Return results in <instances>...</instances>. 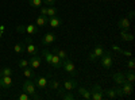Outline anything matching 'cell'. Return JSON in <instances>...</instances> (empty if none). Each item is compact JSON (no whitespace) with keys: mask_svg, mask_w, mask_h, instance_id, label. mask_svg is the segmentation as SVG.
I'll return each mask as SVG.
<instances>
[{"mask_svg":"<svg viewBox=\"0 0 135 100\" xmlns=\"http://www.w3.org/2000/svg\"><path fill=\"white\" fill-rule=\"evenodd\" d=\"M96 60H97V57L93 54V51H91V53H89V55H88V61L93 62V61H96Z\"/></svg>","mask_w":135,"mask_h":100,"instance_id":"cell-38","label":"cell"},{"mask_svg":"<svg viewBox=\"0 0 135 100\" xmlns=\"http://www.w3.org/2000/svg\"><path fill=\"white\" fill-rule=\"evenodd\" d=\"M16 31L20 32V34H26V26H25V25H19V26H16Z\"/></svg>","mask_w":135,"mask_h":100,"instance_id":"cell-34","label":"cell"},{"mask_svg":"<svg viewBox=\"0 0 135 100\" xmlns=\"http://www.w3.org/2000/svg\"><path fill=\"white\" fill-rule=\"evenodd\" d=\"M77 88V81L76 80H73V79H69V80H65V83H64V89L65 91H73V89H76Z\"/></svg>","mask_w":135,"mask_h":100,"instance_id":"cell-9","label":"cell"},{"mask_svg":"<svg viewBox=\"0 0 135 100\" xmlns=\"http://www.w3.org/2000/svg\"><path fill=\"white\" fill-rule=\"evenodd\" d=\"M134 68H135V61L131 58V60H128V61H127V69L134 70Z\"/></svg>","mask_w":135,"mask_h":100,"instance_id":"cell-36","label":"cell"},{"mask_svg":"<svg viewBox=\"0 0 135 100\" xmlns=\"http://www.w3.org/2000/svg\"><path fill=\"white\" fill-rule=\"evenodd\" d=\"M123 55H126V57H131V51L130 50H126V49H122V51H120Z\"/></svg>","mask_w":135,"mask_h":100,"instance_id":"cell-39","label":"cell"},{"mask_svg":"<svg viewBox=\"0 0 135 100\" xmlns=\"http://www.w3.org/2000/svg\"><path fill=\"white\" fill-rule=\"evenodd\" d=\"M23 74H25V77H27V79H35V74H34L32 69H30V66L23 68Z\"/></svg>","mask_w":135,"mask_h":100,"instance_id":"cell-22","label":"cell"},{"mask_svg":"<svg viewBox=\"0 0 135 100\" xmlns=\"http://www.w3.org/2000/svg\"><path fill=\"white\" fill-rule=\"evenodd\" d=\"M47 83H49V91H55L60 87L57 80H47Z\"/></svg>","mask_w":135,"mask_h":100,"instance_id":"cell-27","label":"cell"},{"mask_svg":"<svg viewBox=\"0 0 135 100\" xmlns=\"http://www.w3.org/2000/svg\"><path fill=\"white\" fill-rule=\"evenodd\" d=\"M0 72H2V76H12V73H14V70L11 68H3Z\"/></svg>","mask_w":135,"mask_h":100,"instance_id":"cell-32","label":"cell"},{"mask_svg":"<svg viewBox=\"0 0 135 100\" xmlns=\"http://www.w3.org/2000/svg\"><path fill=\"white\" fill-rule=\"evenodd\" d=\"M14 51H15L16 54L25 53V51H26V45H25L23 42H19V43H16V45L14 46Z\"/></svg>","mask_w":135,"mask_h":100,"instance_id":"cell-19","label":"cell"},{"mask_svg":"<svg viewBox=\"0 0 135 100\" xmlns=\"http://www.w3.org/2000/svg\"><path fill=\"white\" fill-rule=\"evenodd\" d=\"M18 99H19V100H30V99H31V96L23 91V93H20V95L18 96Z\"/></svg>","mask_w":135,"mask_h":100,"instance_id":"cell-33","label":"cell"},{"mask_svg":"<svg viewBox=\"0 0 135 100\" xmlns=\"http://www.w3.org/2000/svg\"><path fill=\"white\" fill-rule=\"evenodd\" d=\"M0 79H2V72H0Z\"/></svg>","mask_w":135,"mask_h":100,"instance_id":"cell-47","label":"cell"},{"mask_svg":"<svg viewBox=\"0 0 135 100\" xmlns=\"http://www.w3.org/2000/svg\"><path fill=\"white\" fill-rule=\"evenodd\" d=\"M61 96H62L64 100H74V95L70 93V91H65Z\"/></svg>","mask_w":135,"mask_h":100,"instance_id":"cell-30","label":"cell"},{"mask_svg":"<svg viewBox=\"0 0 135 100\" xmlns=\"http://www.w3.org/2000/svg\"><path fill=\"white\" fill-rule=\"evenodd\" d=\"M0 39H2V31H0Z\"/></svg>","mask_w":135,"mask_h":100,"instance_id":"cell-46","label":"cell"},{"mask_svg":"<svg viewBox=\"0 0 135 100\" xmlns=\"http://www.w3.org/2000/svg\"><path fill=\"white\" fill-rule=\"evenodd\" d=\"M120 38L122 41H126V42H131L134 39V35L127 32V30H120Z\"/></svg>","mask_w":135,"mask_h":100,"instance_id":"cell-15","label":"cell"},{"mask_svg":"<svg viewBox=\"0 0 135 100\" xmlns=\"http://www.w3.org/2000/svg\"><path fill=\"white\" fill-rule=\"evenodd\" d=\"M57 12H58V11H57V8H55V7H53V6H49L47 7V16L49 18L55 16V15H57Z\"/></svg>","mask_w":135,"mask_h":100,"instance_id":"cell-29","label":"cell"},{"mask_svg":"<svg viewBox=\"0 0 135 100\" xmlns=\"http://www.w3.org/2000/svg\"><path fill=\"white\" fill-rule=\"evenodd\" d=\"M28 2V4L31 6V7H34V8H39L42 4H43V0H27Z\"/></svg>","mask_w":135,"mask_h":100,"instance_id":"cell-28","label":"cell"},{"mask_svg":"<svg viewBox=\"0 0 135 100\" xmlns=\"http://www.w3.org/2000/svg\"><path fill=\"white\" fill-rule=\"evenodd\" d=\"M115 92H116L118 97H123V96H124V93H123V91H122V87H115Z\"/></svg>","mask_w":135,"mask_h":100,"instance_id":"cell-35","label":"cell"},{"mask_svg":"<svg viewBox=\"0 0 135 100\" xmlns=\"http://www.w3.org/2000/svg\"><path fill=\"white\" fill-rule=\"evenodd\" d=\"M50 65H51V66H54V68H57V69H60V68H62V60L58 57L57 54H54V53H53Z\"/></svg>","mask_w":135,"mask_h":100,"instance_id":"cell-11","label":"cell"},{"mask_svg":"<svg viewBox=\"0 0 135 100\" xmlns=\"http://www.w3.org/2000/svg\"><path fill=\"white\" fill-rule=\"evenodd\" d=\"M41 15H46L47 16V6H41Z\"/></svg>","mask_w":135,"mask_h":100,"instance_id":"cell-37","label":"cell"},{"mask_svg":"<svg viewBox=\"0 0 135 100\" xmlns=\"http://www.w3.org/2000/svg\"><path fill=\"white\" fill-rule=\"evenodd\" d=\"M18 66H19V69H23V68H26V66H28V61L22 58V60L18 61Z\"/></svg>","mask_w":135,"mask_h":100,"instance_id":"cell-31","label":"cell"},{"mask_svg":"<svg viewBox=\"0 0 135 100\" xmlns=\"http://www.w3.org/2000/svg\"><path fill=\"white\" fill-rule=\"evenodd\" d=\"M91 99L93 100H103L104 99V92L101 89V87L99 84H95L91 89Z\"/></svg>","mask_w":135,"mask_h":100,"instance_id":"cell-3","label":"cell"},{"mask_svg":"<svg viewBox=\"0 0 135 100\" xmlns=\"http://www.w3.org/2000/svg\"><path fill=\"white\" fill-rule=\"evenodd\" d=\"M31 99H34V100H39V99H41V96H39L38 93H35V95H32V96H31Z\"/></svg>","mask_w":135,"mask_h":100,"instance_id":"cell-43","label":"cell"},{"mask_svg":"<svg viewBox=\"0 0 135 100\" xmlns=\"http://www.w3.org/2000/svg\"><path fill=\"white\" fill-rule=\"evenodd\" d=\"M34 42V39L32 38H30V37H26V43H32Z\"/></svg>","mask_w":135,"mask_h":100,"instance_id":"cell-44","label":"cell"},{"mask_svg":"<svg viewBox=\"0 0 135 100\" xmlns=\"http://www.w3.org/2000/svg\"><path fill=\"white\" fill-rule=\"evenodd\" d=\"M112 79H114V81H115L118 85H122L123 83L126 81L124 73H120V72H118V73H114V74H112Z\"/></svg>","mask_w":135,"mask_h":100,"instance_id":"cell-13","label":"cell"},{"mask_svg":"<svg viewBox=\"0 0 135 100\" xmlns=\"http://www.w3.org/2000/svg\"><path fill=\"white\" fill-rule=\"evenodd\" d=\"M124 77H126V81H128V83H132V84H134V81H135V74H134V70L128 69V72H126V73H124Z\"/></svg>","mask_w":135,"mask_h":100,"instance_id":"cell-23","label":"cell"},{"mask_svg":"<svg viewBox=\"0 0 135 100\" xmlns=\"http://www.w3.org/2000/svg\"><path fill=\"white\" fill-rule=\"evenodd\" d=\"M55 39H57V37H55L54 32H47V34H45V37L42 38V45L45 47H47L53 42H55Z\"/></svg>","mask_w":135,"mask_h":100,"instance_id":"cell-5","label":"cell"},{"mask_svg":"<svg viewBox=\"0 0 135 100\" xmlns=\"http://www.w3.org/2000/svg\"><path fill=\"white\" fill-rule=\"evenodd\" d=\"M47 20H49V16H46V15H39V16L37 18V26H41V27L46 26V25H47Z\"/></svg>","mask_w":135,"mask_h":100,"instance_id":"cell-17","label":"cell"},{"mask_svg":"<svg viewBox=\"0 0 135 100\" xmlns=\"http://www.w3.org/2000/svg\"><path fill=\"white\" fill-rule=\"evenodd\" d=\"M47 23L53 27V28H57V27H60L61 26V23H62V20L55 15V16H51V18H49V20H47Z\"/></svg>","mask_w":135,"mask_h":100,"instance_id":"cell-12","label":"cell"},{"mask_svg":"<svg viewBox=\"0 0 135 100\" xmlns=\"http://www.w3.org/2000/svg\"><path fill=\"white\" fill-rule=\"evenodd\" d=\"M28 66L31 69H38L41 68V55L35 54V55H31V58L28 61Z\"/></svg>","mask_w":135,"mask_h":100,"instance_id":"cell-6","label":"cell"},{"mask_svg":"<svg viewBox=\"0 0 135 100\" xmlns=\"http://www.w3.org/2000/svg\"><path fill=\"white\" fill-rule=\"evenodd\" d=\"M112 50H114V51H122V47L120 46H118V45H112Z\"/></svg>","mask_w":135,"mask_h":100,"instance_id":"cell-41","label":"cell"},{"mask_svg":"<svg viewBox=\"0 0 135 100\" xmlns=\"http://www.w3.org/2000/svg\"><path fill=\"white\" fill-rule=\"evenodd\" d=\"M11 87H12V79H11V76H2V79H0V88L9 89Z\"/></svg>","mask_w":135,"mask_h":100,"instance_id":"cell-7","label":"cell"},{"mask_svg":"<svg viewBox=\"0 0 135 100\" xmlns=\"http://www.w3.org/2000/svg\"><path fill=\"white\" fill-rule=\"evenodd\" d=\"M78 93H80V96L84 97L85 100H91V91L86 89V88H84V87L78 88Z\"/></svg>","mask_w":135,"mask_h":100,"instance_id":"cell-16","label":"cell"},{"mask_svg":"<svg viewBox=\"0 0 135 100\" xmlns=\"http://www.w3.org/2000/svg\"><path fill=\"white\" fill-rule=\"evenodd\" d=\"M118 27L120 30H128L130 28V20L127 18H122L119 22H118Z\"/></svg>","mask_w":135,"mask_h":100,"instance_id":"cell-14","label":"cell"},{"mask_svg":"<svg viewBox=\"0 0 135 100\" xmlns=\"http://www.w3.org/2000/svg\"><path fill=\"white\" fill-rule=\"evenodd\" d=\"M53 53H54V54H57L61 60H65V58L68 57L66 51H64V50H61V49H58V47H54V49H53Z\"/></svg>","mask_w":135,"mask_h":100,"instance_id":"cell-26","label":"cell"},{"mask_svg":"<svg viewBox=\"0 0 135 100\" xmlns=\"http://www.w3.org/2000/svg\"><path fill=\"white\" fill-rule=\"evenodd\" d=\"M34 84H35V87L39 88V89H45V88H47V79L46 77H37Z\"/></svg>","mask_w":135,"mask_h":100,"instance_id":"cell-10","label":"cell"},{"mask_svg":"<svg viewBox=\"0 0 135 100\" xmlns=\"http://www.w3.org/2000/svg\"><path fill=\"white\" fill-rule=\"evenodd\" d=\"M0 31H2V32L4 31V26H0Z\"/></svg>","mask_w":135,"mask_h":100,"instance_id":"cell-45","label":"cell"},{"mask_svg":"<svg viewBox=\"0 0 135 100\" xmlns=\"http://www.w3.org/2000/svg\"><path fill=\"white\" fill-rule=\"evenodd\" d=\"M26 32L27 34H30V35H32V34H38V28H37V25H27L26 26Z\"/></svg>","mask_w":135,"mask_h":100,"instance_id":"cell-20","label":"cell"},{"mask_svg":"<svg viewBox=\"0 0 135 100\" xmlns=\"http://www.w3.org/2000/svg\"><path fill=\"white\" fill-rule=\"evenodd\" d=\"M26 51H27L30 55H35V54L39 53L38 49L34 46V43H27V45H26Z\"/></svg>","mask_w":135,"mask_h":100,"instance_id":"cell-18","label":"cell"},{"mask_svg":"<svg viewBox=\"0 0 135 100\" xmlns=\"http://www.w3.org/2000/svg\"><path fill=\"white\" fill-rule=\"evenodd\" d=\"M55 3V0H43V4H46V6H53Z\"/></svg>","mask_w":135,"mask_h":100,"instance_id":"cell-40","label":"cell"},{"mask_svg":"<svg viewBox=\"0 0 135 100\" xmlns=\"http://www.w3.org/2000/svg\"><path fill=\"white\" fill-rule=\"evenodd\" d=\"M51 55H53V53H50L47 49H43L42 50V57L46 60V62L50 65V62H51Z\"/></svg>","mask_w":135,"mask_h":100,"instance_id":"cell-25","label":"cell"},{"mask_svg":"<svg viewBox=\"0 0 135 100\" xmlns=\"http://www.w3.org/2000/svg\"><path fill=\"white\" fill-rule=\"evenodd\" d=\"M100 62H101V66H103V68L109 69L112 66V62H114V55H112V53L104 50L103 55L100 57Z\"/></svg>","mask_w":135,"mask_h":100,"instance_id":"cell-1","label":"cell"},{"mask_svg":"<svg viewBox=\"0 0 135 100\" xmlns=\"http://www.w3.org/2000/svg\"><path fill=\"white\" fill-rule=\"evenodd\" d=\"M122 91H123V93H124V96H130V95L132 93V91H134V85H132V83L124 81V83L122 84Z\"/></svg>","mask_w":135,"mask_h":100,"instance_id":"cell-8","label":"cell"},{"mask_svg":"<svg viewBox=\"0 0 135 100\" xmlns=\"http://www.w3.org/2000/svg\"><path fill=\"white\" fill-rule=\"evenodd\" d=\"M104 92V96H107L108 99H115V97H118L116 96V92H115V88H108V89H105V91H103Z\"/></svg>","mask_w":135,"mask_h":100,"instance_id":"cell-21","label":"cell"},{"mask_svg":"<svg viewBox=\"0 0 135 100\" xmlns=\"http://www.w3.org/2000/svg\"><path fill=\"white\" fill-rule=\"evenodd\" d=\"M62 68L69 74H72V76H76L77 74V70H76V66H74L73 61L70 58H68V57L65 60H62Z\"/></svg>","mask_w":135,"mask_h":100,"instance_id":"cell-2","label":"cell"},{"mask_svg":"<svg viewBox=\"0 0 135 100\" xmlns=\"http://www.w3.org/2000/svg\"><path fill=\"white\" fill-rule=\"evenodd\" d=\"M134 19V11H130L128 12V20H132Z\"/></svg>","mask_w":135,"mask_h":100,"instance_id":"cell-42","label":"cell"},{"mask_svg":"<svg viewBox=\"0 0 135 100\" xmlns=\"http://www.w3.org/2000/svg\"><path fill=\"white\" fill-rule=\"evenodd\" d=\"M23 91L26 92V93H28L30 96H32V95H35L37 93V87H35V84H34V81L31 80V79H28V80H26L25 83H23Z\"/></svg>","mask_w":135,"mask_h":100,"instance_id":"cell-4","label":"cell"},{"mask_svg":"<svg viewBox=\"0 0 135 100\" xmlns=\"http://www.w3.org/2000/svg\"><path fill=\"white\" fill-rule=\"evenodd\" d=\"M103 53H104V47L101 46V45H96V46H95V49H93V54L96 55L97 58H100L101 55H103Z\"/></svg>","mask_w":135,"mask_h":100,"instance_id":"cell-24","label":"cell"}]
</instances>
